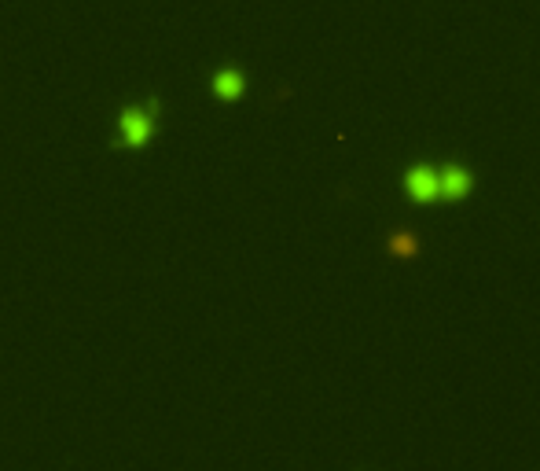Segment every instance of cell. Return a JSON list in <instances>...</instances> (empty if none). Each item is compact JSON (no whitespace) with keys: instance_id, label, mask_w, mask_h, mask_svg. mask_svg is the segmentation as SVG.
<instances>
[{"instance_id":"1","label":"cell","mask_w":540,"mask_h":471,"mask_svg":"<svg viewBox=\"0 0 540 471\" xmlns=\"http://www.w3.org/2000/svg\"><path fill=\"white\" fill-rule=\"evenodd\" d=\"M155 115L158 107L151 104L147 111H140V107H129L122 115V144L125 148H144L147 140H151V129H155Z\"/></svg>"},{"instance_id":"2","label":"cell","mask_w":540,"mask_h":471,"mask_svg":"<svg viewBox=\"0 0 540 471\" xmlns=\"http://www.w3.org/2000/svg\"><path fill=\"white\" fill-rule=\"evenodd\" d=\"M405 188L416 203H438L441 199V170H434V166H416V170H408Z\"/></svg>"},{"instance_id":"3","label":"cell","mask_w":540,"mask_h":471,"mask_svg":"<svg viewBox=\"0 0 540 471\" xmlns=\"http://www.w3.org/2000/svg\"><path fill=\"white\" fill-rule=\"evenodd\" d=\"M471 188H474L471 170H463V166H445L441 170V199H467Z\"/></svg>"},{"instance_id":"4","label":"cell","mask_w":540,"mask_h":471,"mask_svg":"<svg viewBox=\"0 0 540 471\" xmlns=\"http://www.w3.org/2000/svg\"><path fill=\"white\" fill-rule=\"evenodd\" d=\"M214 89H217V96H221V100H236L239 92H243V78H239V74H232V70H225V74H217Z\"/></svg>"},{"instance_id":"5","label":"cell","mask_w":540,"mask_h":471,"mask_svg":"<svg viewBox=\"0 0 540 471\" xmlns=\"http://www.w3.org/2000/svg\"><path fill=\"white\" fill-rule=\"evenodd\" d=\"M390 251H394V254H416L419 243L412 240L408 232H394V236H390Z\"/></svg>"}]
</instances>
